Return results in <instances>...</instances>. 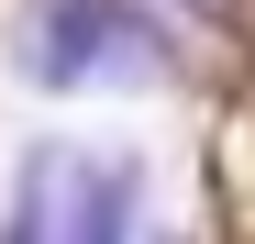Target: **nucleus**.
Here are the masks:
<instances>
[{
  "instance_id": "1",
  "label": "nucleus",
  "mask_w": 255,
  "mask_h": 244,
  "mask_svg": "<svg viewBox=\"0 0 255 244\" xmlns=\"http://www.w3.org/2000/svg\"><path fill=\"white\" fill-rule=\"evenodd\" d=\"M11 67L33 89H155L178 67V33L144 0H33L11 22Z\"/></svg>"
},
{
  "instance_id": "2",
  "label": "nucleus",
  "mask_w": 255,
  "mask_h": 244,
  "mask_svg": "<svg viewBox=\"0 0 255 244\" xmlns=\"http://www.w3.org/2000/svg\"><path fill=\"white\" fill-rule=\"evenodd\" d=\"M144 211V167L100 144H33L11 178V222L0 244H122Z\"/></svg>"
}]
</instances>
